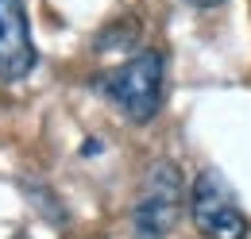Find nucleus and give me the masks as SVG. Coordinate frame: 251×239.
I'll return each instance as SVG.
<instances>
[{"instance_id":"f257e3e1","label":"nucleus","mask_w":251,"mask_h":239,"mask_svg":"<svg viewBox=\"0 0 251 239\" xmlns=\"http://www.w3.org/2000/svg\"><path fill=\"white\" fill-rule=\"evenodd\" d=\"M162 81H166V58L162 50H139L127 62L104 70L93 77V89L131 123H151L162 108Z\"/></svg>"},{"instance_id":"f03ea898","label":"nucleus","mask_w":251,"mask_h":239,"mask_svg":"<svg viewBox=\"0 0 251 239\" xmlns=\"http://www.w3.org/2000/svg\"><path fill=\"white\" fill-rule=\"evenodd\" d=\"M182 205H186V181L178 162L158 158L139 181L135 205H131V232L135 239H166L178 220H182Z\"/></svg>"},{"instance_id":"7ed1b4c3","label":"nucleus","mask_w":251,"mask_h":239,"mask_svg":"<svg viewBox=\"0 0 251 239\" xmlns=\"http://www.w3.org/2000/svg\"><path fill=\"white\" fill-rule=\"evenodd\" d=\"M189 220L201 239H244L248 216L236 201V189L220 170H201L189 185Z\"/></svg>"},{"instance_id":"20e7f679","label":"nucleus","mask_w":251,"mask_h":239,"mask_svg":"<svg viewBox=\"0 0 251 239\" xmlns=\"http://www.w3.org/2000/svg\"><path fill=\"white\" fill-rule=\"evenodd\" d=\"M35 70V43L24 0H0V81H24Z\"/></svg>"},{"instance_id":"39448f33","label":"nucleus","mask_w":251,"mask_h":239,"mask_svg":"<svg viewBox=\"0 0 251 239\" xmlns=\"http://www.w3.org/2000/svg\"><path fill=\"white\" fill-rule=\"evenodd\" d=\"M24 189H27L31 205H35L39 212H43L47 220H54V224H66V209L58 205V197H54V193H50L47 185H35V181H24Z\"/></svg>"},{"instance_id":"423d86ee","label":"nucleus","mask_w":251,"mask_h":239,"mask_svg":"<svg viewBox=\"0 0 251 239\" xmlns=\"http://www.w3.org/2000/svg\"><path fill=\"white\" fill-rule=\"evenodd\" d=\"M135 43V24H124V27H108L97 35V50H116V47H131Z\"/></svg>"},{"instance_id":"0eeeda50","label":"nucleus","mask_w":251,"mask_h":239,"mask_svg":"<svg viewBox=\"0 0 251 239\" xmlns=\"http://www.w3.org/2000/svg\"><path fill=\"white\" fill-rule=\"evenodd\" d=\"M193 8H217V4H224V0H189Z\"/></svg>"},{"instance_id":"6e6552de","label":"nucleus","mask_w":251,"mask_h":239,"mask_svg":"<svg viewBox=\"0 0 251 239\" xmlns=\"http://www.w3.org/2000/svg\"><path fill=\"white\" fill-rule=\"evenodd\" d=\"M12 239H27V236H12Z\"/></svg>"}]
</instances>
